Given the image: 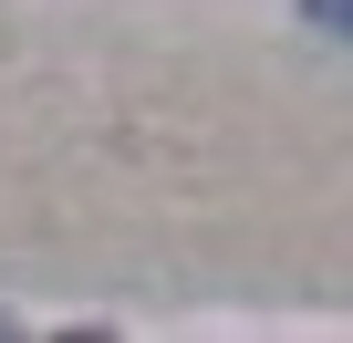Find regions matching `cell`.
<instances>
[{
  "label": "cell",
  "instance_id": "6da1fadb",
  "mask_svg": "<svg viewBox=\"0 0 353 343\" xmlns=\"http://www.w3.org/2000/svg\"><path fill=\"white\" fill-rule=\"evenodd\" d=\"M301 32H322V42H353V0H301Z\"/></svg>",
  "mask_w": 353,
  "mask_h": 343
},
{
  "label": "cell",
  "instance_id": "7a4b0ae2",
  "mask_svg": "<svg viewBox=\"0 0 353 343\" xmlns=\"http://www.w3.org/2000/svg\"><path fill=\"white\" fill-rule=\"evenodd\" d=\"M11 333H21V322H11V312H0V343H11Z\"/></svg>",
  "mask_w": 353,
  "mask_h": 343
}]
</instances>
